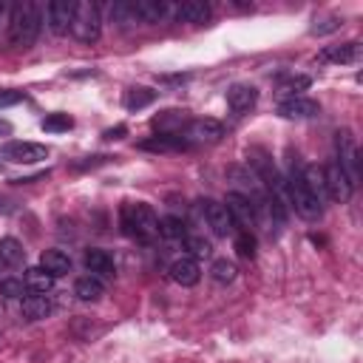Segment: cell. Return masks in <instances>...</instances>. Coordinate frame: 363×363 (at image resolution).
<instances>
[{"mask_svg": "<svg viewBox=\"0 0 363 363\" xmlns=\"http://www.w3.org/2000/svg\"><path fill=\"white\" fill-rule=\"evenodd\" d=\"M0 295H3V298H20V301H23V295H26V281H20V278H0Z\"/></svg>", "mask_w": 363, "mask_h": 363, "instance_id": "cell-34", "label": "cell"}, {"mask_svg": "<svg viewBox=\"0 0 363 363\" xmlns=\"http://www.w3.org/2000/svg\"><path fill=\"white\" fill-rule=\"evenodd\" d=\"M102 292H105V286H102V281L94 278V275H82V278H77V284H74V295H77L79 301H85V303L99 301Z\"/></svg>", "mask_w": 363, "mask_h": 363, "instance_id": "cell-24", "label": "cell"}, {"mask_svg": "<svg viewBox=\"0 0 363 363\" xmlns=\"http://www.w3.org/2000/svg\"><path fill=\"white\" fill-rule=\"evenodd\" d=\"M278 113L284 119H312L320 113V105L309 96H286L278 102Z\"/></svg>", "mask_w": 363, "mask_h": 363, "instance_id": "cell-13", "label": "cell"}, {"mask_svg": "<svg viewBox=\"0 0 363 363\" xmlns=\"http://www.w3.org/2000/svg\"><path fill=\"white\" fill-rule=\"evenodd\" d=\"M360 57V43H343V45H326L318 60L320 62H337V65H346V62H354Z\"/></svg>", "mask_w": 363, "mask_h": 363, "instance_id": "cell-17", "label": "cell"}, {"mask_svg": "<svg viewBox=\"0 0 363 363\" xmlns=\"http://www.w3.org/2000/svg\"><path fill=\"white\" fill-rule=\"evenodd\" d=\"M17 102H26V91H17V88H0V108H6V105H17Z\"/></svg>", "mask_w": 363, "mask_h": 363, "instance_id": "cell-35", "label": "cell"}, {"mask_svg": "<svg viewBox=\"0 0 363 363\" xmlns=\"http://www.w3.org/2000/svg\"><path fill=\"white\" fill-rule=\"evenodd\" d=\"M26 286H28L31 292L45 295V292L54 289V275L45 272L43 267H28V269H26Z\"/></svg>", "mask_w": 363, "mask_h": 363, "instance_id": "cell-27", "label": "cell"}, {"mask_svg": "<svg viewBox=\"0 0 363 363\" xmlns=\"http://www.w3.org/2000/svg\"><path fill=\"white\" fill-rule=\"evenodd\" d=\"M142 150H153V153H170V150H187L190 142L184 136H170V133H156L145 142H139Z\"/></svg>", "mask_w": 363, "mask_h": 363, "instance_id": "cell-18", "label": "cell"}, {"mask_svg": "<svg viewBox=\"0 0 363 363\" xmlns=\"http://www.w3.org/2000/svg\"><path fill=\"white\" fill-rule=\"evenodd\" d=\"M82 261H85L88 275H94V278H113V272H116L113 258L105 250H88Z\"/></svg>", "mask_w": 363, "mask_h": 363, "instance_id": "cell-16", "label": "cell"}, {"mask_svg": "<svg viewBox=\"0 0 363 363\" xmlns=\"http://www.w3.org/2000/svg\"><path fill=\"white\" fill-rule=\"evenodd\" d=\"M23 261H26L23 244H20L17 238H11V235L0 238V264H6V267H20Z\"/></svg>", "mask_w": 363, "mask_h": 363, "instance_id": "cell-26", "label": "cell"}, {"mask_svg": "<svg viewBox=\"0 0 363 363\" xmlns=\"http://www.w3.org/2000/svg\"><path fill=\"white\" fill-rule=\"evenodd\" d=\"M20 309H23V315H26L28 320H43V318H48V315H51L54 303H51V298H48V295L31 292V295H26V298H23Z\"/></svg>", "mask_w": 363, "mask_h": 363, "instance_id": "cell-21", "label": "cell"}, {"mask_svg": "<svg viewBox=\"0 0 363 363\" xmlns=\"http://www.w3.org/2000/svg\"><path fill=\"white\" fill-rule=\"evenodd\" d=\"M3 11H6V6H3V3H0V17H3Z\"/></svg>", "mask_w": 363, "mask_h": 363, "instance_id": "cell-39", "label": "cell"}, {"mask_svg": "<svg viewBox=\"0 0 363 363\" xmlns=\"http://www.w3.org/2000/svg\"><path fill=\"white\" fill-rule=\"evenodd\" d=\"M335 147H337V164H340V170L346 173V179L352 182V187H357V182H360V150H357V139H354V133L349 130V128H343V130H337L335 133Z\"/></svg>", "mask_w": 363, "mask_h": 363, "instance_id": "cell-5", "label": "cell"}, {"mask_svg": "<svg viewBox=\"0 0 363 363\" xmlns=\"http://www.w3.org/2000/svg\"><path fill=\"white\" fill-rule=\"evenodd\" d=\"M40 267H43L45 272H51L54 278H60V275H68V272H71V258H68L65 250H43Z\"/></svg>", "mask_w": 363, "mask_h": 363, "instance_id": "cell-22", "label": "cell"}, {"mask_svg": "<svg viewBox=\"0 0 363 363\" xmlns=\"http://www.w3.org/2000/svg\"><path fill=\"white\" fill-rule=\"evenodd\" d=\"M11 130H14V128H11V122H9V119H3V116H0V136H9V133H11Z\"/></svg>", "mask_w": 363, "mask_h": 363, "instance_id": "cell-38", "label": "cell"}, {"mask_svg": "<svg viewBox=\"0 0 363 363\" xmlns=\"http://www.w3.org/2000/svg\"><path fill=\"white\" fill-rule=\"evenodd\" d=\"M45 23H48V28H51V34H57V37H62V34H68L71 31V20H74V3H68V0H51L48 6H45Z\"/></svg>", "mask_w": 363, "mask_h": 363, "instance_id": "cell-10", "label": "cell"}, {"mask_svg": "<svg viewBox=\"0 0 363 363\" xmlns=\"http://www.w3.org/2000/svg\"><path fill=\"white\" fill-rule=\"evenodd\" d=\"M170 278L182 286H196L199 278H201V269H199V261L190 258V255H182L170 264Z\"/></svg>", "mask_w": 363, "mask_h": 363, "instance_id": "cell-15", "label": "cell"}, {"mask_svg": "<svg viewBox=\"0 0 363 363\" xmlns=\"http://www.w3.org/2000/svg\"><path fill=\"white\" fill-rule=\"evenodd\" d=\"M255 102H258V88H255V85H250V82H233V85L227 88V108H230L233 113L241 116V113L252 111Z\"/></svg>", "mask_w": 363, "mask_h": 363, "instance_id": "cell-11", "label": "cell"}, {"mask_svg": "<svg viewBox=\"0 0 363 363\" xmlns=\"http://www.w3.org/2000/svg\"><path fill=\"white\" fill-rule=\"evenodd\" d=\"M235 252L244 261H252L255 258V235L247 230H235Z\"/></svg>", "mask_w": 363, "mask_h": 363, "instance_id": "cell-30", "label": "cell"}, {"mask_svg": "<svg viewBox=\"0 0 363 363\" xmlns=\"http://www.w3.org/2000/svg\"><path fill=\"white\" fill-rule=\"evenodd\" d=\"M184 250H190V258H207L213 252L210 241L201 235H184Z\"/></svg>", "mask_w": 363, "mask_h": 363, "instance_id": "cell-32", "label": "cell"}, {"mask_svg": "<svg viewBox=\"0 0 363 363\" xmlns=\"http://www.w3.org/2000/svg\"><path fill=\"white\" fill-rule=\"evenodd\" d=\"M224 136V128H221V122H216V119H190L187 122V128H184V139L193 145V142H207V145H213V142H218Z\"/></svg>", "mask_w": 363, "mask_h": 363, "instance_id": "cell-14", "label": "cell"}, {"mask_svg": "<svg viewBox=\"0 0 363 363\" xmlns=\"http://www.w3.org/2000/svg\"><path fill=\"white\" fill-rule=\"evenodd\" d=\"M153 102H156V91H150V88H145V85H133V88H128L125 96H122V105H125L128 111H142V108H147V105H153Z\"/></svg>", "mask_w": 363, "mask_h": 363, "instance_id": "cell-23", "label": "cell"}, {"mask_svg": "<svg viewBox=\"0 0 363 363\" xmlns=\"http://www.w3.org/2000/svg\"><path fill=\"white\" fill-rule=\"evenodd\" d=\"M74 125V119L68 116V113H48L43 122H40V128L45 130V133H62V130H68Z\"/></svg>", "mask_w": 363, "mask_h": 363, "instance_id": "cell-31", "label": "cell"}, {"mask_svg": "<svg viewBox=\"0 0 363 363\" xmlns=\"http://www.w3.org/2000/svg\"><path fill=\"white\" fill-rule=\"evenodd\" d=\"M43 26V9L31 0L14 3L9 11V45L14 51H28L40 34Z\"/></svg>", "mask_w": 363, "mask_h": 363, "instance_id": "cell-1", "label": "cell"}, {"mask_svg": "<svg viewBox=\"0 0 363 363\" xmlns=\"http://www.w3.org/2000/svg\"><path fill=\"white\" fill-rule=\"evenodd\" d=\"M119 227L139 244H153L159 238V216L145 201H125L119 207Z\"/></svg>", "mask_w": 363, "mask_h": 363, "instance_id": "cell-2", "label": "cell"}, {"mask_svg": "<svg viewBox=\"0 0 363 363\" xmlns=\"http://www.w3.org/2000/svg\"><path fill=\"white\" fill-rule=\"evenodd\" d=\"M125 133V125H116V128H111V130H105V139H119Z\"/></svg>", "mask_w": 363, "mask_h": 363, "instance_id": "cell-37", "label": "cell"}, {"mask_svg": "<svg viewBox=\"0 0 363 363\" xmlns=\"http://www.w3.org/2000/svg\"><path fill=\"white\" fill-rule=\"evenodd\" d=\"M286 179V196H289V207L301 216V218H306V221H315V218H320L323 216V201H318L306 187H303V182H301V162H298V156L292 159V164H289V173L284 176Z\"/></svg>", "mask_w": 363, "mask_h": 363, "instance_id": "cell-3", "label": "cell"}, {"mask_svg": "<svg viewBox=\"0 0 363 363\" xmlns=\"http://www.w3.org/2000/svg\"><path fill=\"white\" fill-rule=\"evenodd\" d=\"M312 85V79L306 77V74H298V77H286V82L281 85V91L284 94H289V96H303V91Z\"/></svg>", "mask_w": 363, "mask_h": 363, "instance_id": "cell-33", "label": "cell"}, {"mask_svg": "<svg viewBox=\"0 0 363 363\" xmlns=\"http://www.w3.org/2000/svg\"><path fill=\"white\" fill-rule=\"evenodd\" d=\"M320 170H323V190H326V199H332V201H337V204H346V201L352 199L354 187H352V182L346 179V173L340 170V164H337V162H329V164L320 167Z\"/></svg>", "mask_w": 363, "mask_h": 363, "instance_id": "cell-8", "label": "cell"}, {"mask_svg": "<svg viewBox=\"0 0 363 363\" xmlns=\"http://www.w3.org/2000/svg\"><path fill=\"white\" fill-rule=\"evenodd\" d=\"M0 156H3L6 162H14V164H37V162L48 159V147L40 145V142L9 139V142L0 147Z\"/></svg>", "mask_w": 363, "mask_h": 363, "instance_id": "cell-7", "label": "cell"}, {"mask_svg": "<svg viewBox=\"0 0 363 363\" xmlns=\"http://www.w3.org/2000/svg\"><path fill=\"white\" fill-rule=\"evenodd\" d=\"M224 207H227V213H230V218H233L235 230H247V233H252V227L261 221V213H258L255 201H252L250 196L238 193V190L227 193V199H224Z\"/></svg>", "mask_w": 363, "mask_h": 363, "instance_id": "cell-6", "label": "cell"}, {"mask_svg": "<svg viewBox=\"0 0 363 363\" xmlns=\"http://www.w3.org/2000/svg\"><path fill=\"white\" fill-rule=\"evenodd\" d=\"M71 34H74L79 43H85V45H91V43L99 40V34H102V17H99V6H96V3H88V0L74 3Z\"/></svg>", "mask_w": 363, "mask_h": 363, "instance_id": "cell-4", "label": "cell"}, {"mask_svg": "<svg viewBox=\"0 0 363 363\" xmlns=\"http://www.w3.org/2000/svg\"><path fill=\"white\" fill-rule=\"evenodd\" d=\"M340 28V17H326V20H315V26L309 28L312 34H329Z\"/></svg>", "mask_w": 363, "mask_h": 363, "instance_id": "cell-36", "label": "cell"}, {"mask_svg": "<svg viewBox=\"0 0 363 363\" xmlns=\"http://www.w3.org/2000/svg\"><path fill=\"white\" fill-rule=\"evenodd\" d=\"M201 204V213H204V221H207V227L216 233V235H233L235 233V224H233V218H230V213H227V207L224 204H218V201H213V199H204V201H199Z\"/></svg>", "mask_w": 363, "mask_h": 363, "instance_id": "cell-9", "label": "cell"}, {"mask_svg": "<svg viewBox=\"0 0 363 363\" xmlns=\"http://www.w3.org/2000/svg\"><path fill=\"white\" fill-rule=\"evenodd\" d=\"M235 264L233 261H227V258H218V261H213V267H210V278L216 281V284H233L235 281Z\"/></svg>", "mask_w": 363, "mask_h": 363, "instance_id": "cell-29", "label": "cell"}, {"mask_svg": "<svg viewBox=\"0 0 363 363\" xmlns=\"http://www.w3.org/2000/svg\"><path fill=\"white\" fill-rule=\"evenodd\" d=\"M111 17L119 28H133L139 26V17H136V3L133 0H119L111 6Z\"/></svg>", "mask_w": 363, "mask_h": 363, "instance_id": "cell-25", "label": "cell"}, {"mask_svg": "<svg viewBox=\"0 0 363 363\" xmlns=\"http://www.w3.org/2000/svg\"><path fill=\"white\" fill-rule=\"evenodd\" d=\"M136 3V17L139 23H162L170 17V3L167 0H133Z\"/></svg>", "mask_w": 363, "mask_h": 363, "instance_id": "cell-19", "label": "cell"}, {"mask_svg": "<svg viewBox=\"0 0 363 363\" xmlns=\"http://www.w3.org/2000/svg\"><path fill=\"white\" fill-rule=\"evenodd\" d=\"M187 113L184 111H162L159 116H153V128L159 133H170V136H182V130L187 128Z\"/></svg>", "mask_w": 363, "mask_h": 363, "instance_id": "cell-20", "label": "cell"}, {"mask_svg": "<svg viewBox=\"0 0 363 363\" xmlns=\"http://www.w3.org/2000/svg\"><path fill=\"white\" fill-rule=\"evenodd\" d=\"M170 17L176 23H193V26H201L210 20V3L204 0H184V3H176L170 6Z\"/></svg>", "mask_w": 363, "mask_h": 363, "instance_id": "cell-12", "label": "cell"}, {"mask_svg": "<svg viewBox=\"0 0 363 363\" xmlns=\"http://www.w3.org/2000/svg\"><path fill=\"white\" fill-rule=\"evenodd\" d=\"M159 235L179 241V238H184V235H187V224H184L179 216H164V218L159 221Z\"/></svg>", "mask_w": 363, "mask_h": 363, "instance_id": "cell-28", "label": "cell"}]
</instances>
